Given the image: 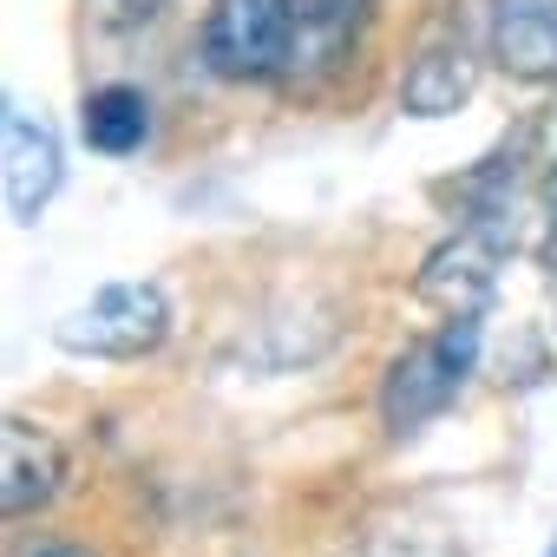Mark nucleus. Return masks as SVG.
Returning <instances> with one entry per match:
<instances>
[{
	"label": "nucleus",
	"instance_id": "1",
	"mask_svg": "<svg viewBox=\"0 0 557 557\" xmlns=\"http://www.w3.org/2000/svg\"><path fill=\"white\" fill-rule=\"evenodd\" d=\"M479 342H485L479 315H446L440 335H426V342H413L407 355H394V368H387V381H381V420H387L394 440L420 433L426 420H440V413L459 400L466 374L479 368Z\"/></svg>",
	"mask_w": 557,
	"mask_h": 557
},
{
	"label": "nucleus",
	"instance_id": "2",
	"mask_svg": "<svg viewBox=\"0 0 557 557\" xmlns=\"http://www.w3.org/2000/svg\"><path fill=\"white\" fill-rule=\"evenodd\" d=\"M302 34V0H210L203 14V66L230 86H256L289 73Z\"/></svg>",
	"mask_w": 557,
	"mask_h": 557
},
{
	"label": "nucleus",
	"instance_id": "3",
	"mask_svg": "<svg viewBox=\"0 0 557 557\" xmlns=\"http://www.w3.org/2000/svg\"><path fill=\"white\" fill-rule=\"evenodd\" d=\"M171 335V302L158 283H106L92 302L53 322V342L86 361H145Z\"/></svg>",
	"mask_w": 557,
	"mask_h": 557
},
{
	"label": "nucleus",
	"instance_id": "4",
	"mask_svg": "<svg viewBox=\"0 0 557 557\" xmlns=\"http://www.w3.org/2000/svg\"><path fill=\"white\" fill-rule=\"evenodd\" d=\"M518 243V223L511 210H472L420 269V302H433L440 315H479L498 289V269Z\"/></svg>",
	"mask_w": 557,
	"mask_h": 557
},
{
	"label": "nucleus",
	"instance_id": "5",
	"mask_svg": "<svg viewBox=\"0 0 557 557\" xmlns=\"http://www.w3.org/2000/svg\"><path fill=\"white\" fill-rule=\"evenodd\" d=\"M0 190H8V216L14 223H40V210L53 203V190L66 184V151L53 138V125L27 119L21 106H8V125H0Z\"/></svg>",
	"mask_w": 557,
	"mask_h": 557
},
{
	"label": "nucleus",
	"instance_id": "6",
	"mask_svg": "<svg viewBox=\"0 0 557 557\" xmlns=\"http://www.w3.org/2000/svg\"><path fill=\"white\" fill-rule=\"evenodd\" d=\"M492 66L518 86L557 79V0H485Z\"/></svg>",
	"mask_w": 557,
	"mask_h": 557
},
{
	"label": "nucleus",
	"instance_id": "7",
	"mask_svg": "<svg viewBox=\"0 0 557 557\" xmlns=\"http://www.w3.org/2000/svg\"><path fill=\"white\" fill-rule=\"evenodd\" d=\"M472 86H479V60H472L466 34L459 27H433L420 40V53L407 60V73H400V112L446 119V112H459L472 99Z\"/></svg>",
	"mask_w": 557,
	"mask_h": 557
},
{
	"label": "nucleus",
	"instance_id": "8",
	"mask_svg": "<svg viewBox=\"0 0 557 557\" xmlns=\"http://www.w3.org/2000/svg\"><path fill=\"white\" fill-rule=\"evenodd\" d=\"M60 485H66V446L34 420H8V433H0V511L27 518L53 505Z\"/></svg>",
	"mask_w": 557,
	"mask_h": 557
},
{
	"label": "nucleus",
	"instance_id": "9",
	"mask_svg": "<svg viewBox=\"0 0 557 557\" xmlns=\"http://www.w3.org/2000/svg\"><path fill=\"white\" fill-rule=\"evenodd\" d=\"M361 21H368V0H302V34H296L289 73L322 79V73L348 66V53L361 40Z\"/></svg>",
	"mask_w": 557,
	"mask_h": 557
},
{
	"label": "nucleus",
	"instance_id": "10",
	"mask_svg": "<svg viewBox=\"0 0 557 557\" xmlns=\"http://www.w3.org/2000/svg\"><path fill=\"white\" fill-rule=\"evenodd\" d=\"M79 132L92 151L106 158H132L145 138H151V99L138 86H92L86 106H79Z\"/></svg>",
	"mask_w": 557,
	"mask_h": 557
},
{
	"label": "nucleus",
	"instance_id": "11",
	"mask_svg": "<svg viewBox=\"0 0 557 557\" xmlns=\"http://www.w3.org/2000/svg\"><path fill=\"white\" fill-rule=\"evenodd\" d=\"M342 557H459V544H453L440 524H407V518H394V524H368L361 537H348Z\"/></svg>",
	"mask_w": 557,
	"mask_h": 557
},
{
	"label": "nucleus",
	"instance_id": "12",
	"mask_svg": "<svg viewBox=\"0 0 557 557\" xmlns=\"http://www.w3.org/2000/svg\"><path fill=\"white\" fill-rule=\"evenodd\" d=\"M164 14V0H86V21L99 34H138Z\"/></svg>",
	"mask_w": 557,
	"mask_h": 557
},
{
	"label": "nucleus",
	"instance_id": "13",
	"mask_svg": "<svg viewBox=\"0 0 557 557\" xmlns=\"http://www.w3.org/2000/svg\"><path fill=\"white\" fill-rule=\"evenodd\" d=\"M21 557H86L79 544H66V537H40V544H27Z\"/></svg>",
	"mask_w": 557,
	"mask_h": 557
},
{
	"label": "nucleus",
	"instance_id": "14",
	"mask_svg": "<svg viewBox=\"0 0 557 557\" xmlns=\"http://www.w3.org/2000/svg\"><path fill=\"white\" fill-rule=\"evenodd\" d=\"M544 262H550V275H557V216H550V249H544Z\"/></svg>",
	"mask_w": 557,
	"mask_h": 557
},
{
	"label": "nucleus",
	"instance_id": "15",
	"mask_svg": "<svg viewBox=\"0 0 557 557\" xmlns=\"http://www.w3.org/2000/svg\"><path fill=\"white\" fill-rule=\"evenodd\" d=\"M550 210H557V164H550Z\"/></svg>",
	"mask_w": 557,
	"mask_h": 557
},
{
	"label": "nucleus",
	"instance_id": "16",
	"mask_svg": "<svg viewBox=\"0 0 557 557\" xmlns=\"http://www.w3.org/2000/svg\"><path fill=\"white\" fill-rule=\"evenodd\" d=\"M550 557H557V544H550Z\"/></svg>",
	"mask_w": 557,
	"mask_h": 557
}]
</instances>
